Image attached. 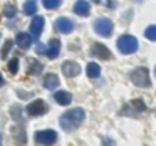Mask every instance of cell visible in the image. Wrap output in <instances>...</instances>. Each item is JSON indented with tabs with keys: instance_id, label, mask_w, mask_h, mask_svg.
<instances>
[{
	"instance_id": "1",
	"label": "cell",
	"mask_w": 156,
	"mask_h": 146,
	"mask_svg": "<svg viewBox=\"0 0 156 146\" xmlns=\"http://www.w3.org/2000/svg\"><path fill=\"white\" fill-rule=\"evenodd\" d=\"M84 118H86L84 109L74 108V109L66 111L64 114L59 118V124H61V128L64 129V131H74V129H77L79 126L82 124Z\"/></svg>"
},
{
	"instance_id": "2",
	"label": "cell",
	"mask_w": 156,
	"mask_h": 146,
	"mask_svg": "<svg viewBox=\"0 0 156 146\" xmlns=\"http://www.w3.org/2000/svg\"><path fill=\"white\" fill-rule=\"evenodd\" d=\"M116 44H118L119 52H121V54H126V55L138 51V41H136V37H133V35H121Z\"/></svg>"
},
{
	"instance_id": "3",
	"label": "cell",
	"mask_w": 156,
	"mask_h": 146,
	"mask_svg": "<svg viewBox=\"0 0 156 146\" xmlns=\"http://www.w3.org/2000/svg\"><path fill=\"white\" fill-rule=\"evenodd\" d=\"M131 81H133V84L139 86V87H148V86L151 84L148 69H146V67H138V69H134V71L131 72Z\"/></svg>"
},
{
	"instance_id": "4",
	"label": "cell",
	"mask_w": 156,
	"mask_h": 146,
	"mask_svg": "<svg viewBox=\"0 0 156 146\" xmlns=\"http://www.w3.org/2000/svg\"><path fill=\"white\" fill-rule=\"evenodd\" d=\"M94 30H96V34L102 35V37H109V35L112 34V22L106 17L96 19L94 20Z\"/></svg>"
},
{
	"instance_id": "5",
	"label": "cell",
	"mask_w": 156,
	"mask_h": 146,
	"mask_svg": "<svg viewBox=\"0 0 156 146\" xmlns=\"http://www.w3.org/2000/svg\"><path fill=\"white\" fill-rule=\"evenodd\" d=\"M57 139V133L54 129H44V131H37L35 133V141L42 146H51L55 143Z\"/></svg>"
},
{
	"instance_id": "6",
	"label": "cell",
	"mask_w": 156,
	"mask_h": 146,
	"mask_svg": "<svg viewBox=\"0 0 156 146\" xmlns=\"http://www.w3.org/2000/svg\"><path fill=\"white\" fill-rule=\"evenodd\" d=\"M45 111H47V104H45L42 99H35V101H32L30 104L27 106V114L29 116H42V114H45Z\"/></svg>"
},
{
	"instance_id": "7",
	"label": "cell",
	"mask_w": 156,
	"mask_h": 146,
	"mask_svg": "<svg viewBox=\"0 0 156 146\" xmlns=\"http://www.w3.org/2000/svg\"><path fill=\"white\" fill-rule=\"evenodd\" d=\"M62 72H64L66 77H74V76H77L81 72V66L74 61H66L62 64Z\"/></svg>"
},
{
	"instance_id": "8",
	"label": "cell",
	"mask_w": 156,
	"mask_h": 146,
	"mask_svg": "<svg viewBox=\"0 0 156 146\" xmlns=\"http://www.w3.org/2000/svg\"><path fill=\"white\" fill-rule=\"evenodd\" d=\"M42 29H44V19L41 15H35L30 22V35L34 37V41H37V37L42 34Z\"/></svg>"
},
{
	"instance_id": "9",
	"label": "cell",
	"mask_w": 156,
	"mask_h": 146,
	"mask_svg": "<svg viewBox=\"0 0 156 146\" xmlns=\"http://www.w3.org/2000/svg\"><path fill=\"white\" fill-rule=\"evenodd\" d=\"M55 29H57L61 34H69V32H72V29H74V22L67 17H59L57 20H55Z\"/></svg>"
},
{
	"instance_id": "10",
	"label": "cell",
	"mask_w": 156,
	"mask_h": 146,
	"mask_svg": "<svg viewBox=\"0 0 156 146\" xmlns=\"http://www.w3.org/2000/svg\"><path fill=\"white\" fill-rule=\"evenodd\" d=\"M92 54H94L96 57L102 59V61H108V59H111V52H109V49L106 47L104 44H99V42L92 44Z\"/></svg>"
},
{
	"instance_id": "11",
	"label": "cell",
	"mask_w": 156,
	"mask_h": 146,
	"mask_svg": "<svg viewBox=\"0 0 156 146\" xmlns=\"http://www.w3.org/2000/svg\"><path fill=\"white\" fill-rule=\"evenodd\" d=\"M74 12L77 15H81V17H87L89 12H91V5L86 0H77L74 4Z\"/></svg>"
},
{
	"instance_id": "12",
	"label": "cell",
	"mask_w": 156,
	"mask_h": 146,
	"mask_svg": "<svg viewBox=\"0 0 156 146\" xmlns=\"http://www.w3.org/2000/svg\"><path fill=\"white\" fill-rule=\"evenodd\" d=\"M59 52H61V42H59L57 39H52V41L49 42V47L45 49V54H47L49 59H55L59 55Z\"/></svg>"
},
{
	"instance_id": "13",
	"label": "cell",
	"mask_w": 156,
	"mask_h": 146,
	"mask_svg": "<svg viewBox=\"0 0 156 146\" xmlns=\"http://www.w3.org/2000/svg\"><path fill=\"white\" fill-rule=\"evenodd\" d=\"M45 89H57L59 87V77L55 74H45L44 76V81H42Z\"/></svg>"
},
{
	"instance_id": "14",
	"label": "cell",
	"mask_w": 156,
	"mask_h": 146,
	"mask_svg": "<svg viewBox=\"0 0 156 146\" xmlns=\"http://www.w3.org/2000/svg\"><path fill=\"white\" fill-rule=\"evenodd\" d=\"M54 99L61 106H67V104H71V101H72V94L67 92V91H57L54 94Z\"/></svg>"
},
{
	"instance_id": "15",
	"label": "cell",
	"mask_w": 156,
	"mask_h": 146,
	"mask_svg": "<svg viewBox=\"0 0 156 146\" xmlns=\"http://www.w3.org/2000/svg\"><path fill=\"white\" fill-rule=\"evenodd\" d=\"M15 42H17V45L20 49H29L32 44V37L29 34H25V32H20V34H17V37H15Z\"/></svg>"
},
{
	"instance_id": "16",
	"label": "cell",
	"mask_w": 156,
	"mask_h": 146,
	"mask_svg": "<svg viewBox=\"0 0 156 146\" xmlns=\"http://www.w3.org/2000/svg\"><path fill=\"white\" fill-rule=\"evenodd\" d=\"M86 72H87V77L96 79V77H99V74H101V67H99L98 64H94V62H89L87 67H86Z\"/></svg>"
},
{
	"instance_id": "17",
	"label": "cell",
	"mask_w": 156,
	"mask_h": 146,
	"mask_svg": "<svg viewBox=\"0 0 156 146\" xmlns=\"http://www.w3.org/2000/svg\"><path fill=\"white\" fill-rule=\"evenodd\" d=\"M128 108H131L133 112L136 114V112H143V111H144L146 106H144V102H143L141 99H136V101H131V102H129Z\"/></svg>"
},
{
	"instance_id": "18",
	"label": "cell",
	"mask_w": 156,
	"mask_h": 146,
	"mask_svg": "<svg viewBox=\"0 0 156 146\" xmlns=\"http://www.w3.org/2000/svg\"><path fill=\"white\" fill-rule=\"evenodd\" d=\"M24 14L25 15H34L35 14V10H37V5H35V0H27L24 4Z\"/></svg>"
},
{
	"instance_id": "19",
	"label": "cell",
	"mask_w": 156,
	"mask_h": 146,
	"mask_svg": "<svg viewBox=\"0 0 156 146\" xmlns=\"http://www.w3.org/2000/svg\"><path fill=\"white\" fill-rule=\"evenodd\" d=\"M42 71V64L41 62H37V61H29V69H27V72L29 74H32V72H34V74H37V72H41Z\"/></svg>"
},
{
	"instance_id": "20",
	"label": "cell",
	"mask_w": 156,
	"mask_h": 146,
	"mask_svg": "<svg viewBox=\"0 0 156 146\" xmlns=\"http://www.w3.org/2000/svg\"><path fill=\"white\" fill-rule=\"evenodd\" d=\"M144 35H146V39H149V41L154 42L156 41V25H149V27L144 30Z\"/></svg>"
},
{
	"instance_id": "21",
	"label": "cell",
	"mask_w": 156,
	"mask_h": 146,
	"mask_svg": "<svg viewBox=\"0 0 156 146\" xmlns=\"http://www.w3.org/2000/svg\"><path fill=\"white\" fill-rule=\"evenodd\" d=\"M62 0H42V4H44L45 9H49V10H52V9H57L59 5H61Z\"/></svg>"
},
{
	"instance_id": "22",
	"label": "cell",
	"mask_w": 156,
	"mask_h": 146,
	"mask_svg": "<svg viewBox=\"0 0 156 146\" xmlns=\"http://www.w3.org/2000/svg\"><path fill=\"white\" fill-rule=\"evenodd\" d=\"M4 14H5V17H7V19L14 17V15H15V7H14V5H5V7H4Z\"/></svg>"
},
{
	"instance_id": "23",
	"label": "cell",
	"mask_w": 156,
	"mask_h": 146,
	"mask_svg": "<svg viewBox=\"0 0 156 146\" xmlns=\"http://www.w3.org/2000/svg\"><path fill=\"white\" fill-rule=\"evenodd\" d=\"M12 45H14V42H12V41H7V42L4 44V49H2V59H5V57H7V54L10 52Z\"/></svg>"
},
{
	"instance_id": "24",
	"label": "cell",
	"mask_w": 156,
	"mask_h": 146,
	"mask_svg": "<svg viewBox=\"0 0 156 146\" xmlns=\"http://www.w3.org/2000/svg\"><path fill=\"white\" fill-rule=\"evenodd\" d=\"M9 71H10L12 74H17V71H19V61L17 59H12V61L9 62Z\"/></svg>"
},
{
	"instance_id": "25",
	"label": "cell",
	"mask_w": 156,
	"mask_h": 146,
	"mask_svg": "<svg viewBox=\"0 0 156 146\" xmlns=\"http://www.w3.org/2000/svg\"><path fill=\"white\" fill-rule=\"evenodd\" d=\"M12 116H14V119H17V121L22 118V111L17 108V106H14V108H12Z\"/></svg>"
},
{
	"instance_id": "26",
	"label": "cell",
	"mask_w": 156,
	"mask_h": 146,
	"mask_svg": "<svg viewBox=\"0 0 156 146\" xmlns=\"http://www.w3.org/2000/svg\"><path fill=\"white\" fill-rule=\"evenodd\" d=\"M4 84V77H2V74H0V86Z\"/></svg>"
},
{
	"instance_id": "27",
	"label": "cell",
	"mask_w": 156,
	"mask_h": 146,
	"mask_svg": "<svg viewBox=\"0 0 156 146\" xmlns=\"http://www.w3.org/2000/svg\"><path fill=\"white\" fill-rule=\"evenodd\" d=\"M92 2H101V0H92Z\"/></svg>"
},
{
	"instance_id": "28",
	"label": "cell",
	"mask_w": 156,
	"mask_h": 146,
	"mask_svg": "<svg viewBox=\"0 0 156 146\" xmlns=\"http://www.w3.org/2000/svg\"><path fill=\"white\" fill-rule=\"evenodd\" d=\"M154 72H156V69H154Z\"/></svg>"
}]
</instances>
